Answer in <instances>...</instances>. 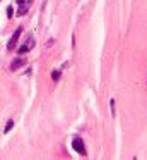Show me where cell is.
Wrapping results in <instances>:
<instances>
[{
	"label": "cell",
	"instance_id": "1",
	"mask_svg": "<svg viewBox=\"0 0 147 160\" xmlns=\"http://www.w3.org/2000/svg\"><path fill=\"white\" fill-rule=\"evenodd\" d=\"M72 146H74V150L79 153V155H82V157L87 155V150H85L84 141H82L80 138H74V141H72Z\"/></svg>",
	"mask_w": 147,
	"mask_h": 160
},
{
	"label": "cell",
	"instance_id": "2",
	"mask_svg": "<svg viewBox=\"0 0 147 160\" xmlns=\"http://www.w3.org/2000/svg\"><path fill=\"white\" fill-rule=\"evenodd\" d=\"M33 47H34V38H33V36H29V38H27V42L24 43V45H21L17 52H19L21 55H24V53H27L31 48H33Z\"/></svg>",
	"mask_w": 147,
	"mask_h": 160
},
{
	"label": "cell",
	"instance_id": "3",
	"mask_svg": "<svg viewBox=\"0 0 147 160\" xmlns=\"http://www.w3.org/2000/svg\"><path fill=\"white\" fill-rule=\"evenodd\" d=\"M21 35H22V28H17L16 31H14V35H12V38H10V42H9V45H7V48H9V50H14V48H16L17 40H19Z\"/></svg>",
	"mask_w": 147,
	"mask_h": 160
},
{
	"label": "cell",
	"instance_id": "4",
	"mask_svg": "<svg viewBox=\"0 0 147 160\" xmlns=\"http://www.w3.org/2000/svg\"><path fill=\"white\" fill-rule=\"evenodd\" d=\"M24 64H26V62H24L22 59H16L12 64H10V69H12V71H16V69H19L21 66H24Z\"/></svg>",
	"mask_w": 147,
	"mask_h": 160
},
{
	"label": "cell",
	"instance_id": "5",
	"mask_svg": "<svg viewBox=\"0 0 147 160\" xmlns=\"http://www.w3.org/2000/svg\"><path fill=\"white\" fill-rule=\"evenodd\" d=\"M27 12V5H24V4H21V7H19V11H17V16H24Z\"/></svg>",
	"mask_w": 147,
	"mask_h": 160
},
{
	"label": "cell",
	"instance_id": "6",
	"mask_svg": "<svg viewBox=\"0 0 147 160\" xmlns=\"http://www.w3.org/2000/svg\"><path fill=\"white\" fill-rule=\"evenodd\" d=\"M12 128H14V121L10 119V121L5 124V129H3V132H10V129H12Z\"/></svg>",
	"mask_w": 147,
	"mask_h": 160
},
{
	"label": "cell",
	"instance_id": "7",
	"mask_svg": "<svg viewBox=\"0 0 147 160\" xmlns=\"http://www.w3.org/2000/svg\"><path fill=\"white\" fill-rule=\"evenodd\" d=\"M51 79H53V81L60 79V71H51Z\"/></svg>",
	"mask_w": 147,
	"mask_h": 160
},
{
	"label": "cell",
	"instance_id": "8",
	"mask_svg": "<svg viewBox=\"0 0 147 160\" xmlns=\"http://www.w3.org/2000/svg\"><path fill=\"white\" fill-rule=\"evenodd\" d=\"M12 14H14V11H12V7H7V18H12Z\"/></svg>",
	"mask_w": 147,
	"mask_h": 160
},
{
	"label": "cell",
	"instance_id": "9",
	"mask_svg": "<svg viewBox=\"0 0 147 160\" xmlns=\"http://www.w3.org/2000/svg\"><path fill=\"white\" fill-rule=\"evenodd\" d=\"M109 105H111V112H113V115H115V100L109 102Z\"/></svg>",
	"mask_w": 147,
	"mask_h": 160
},
{
	"label": "cell",
	"instance_id": "10",
	"mask_svg": "<svg viewBox=\"0 0 147 160\" xmlns=\"http://www.w3.org/2000/svg\"><path fill=\"white\" fill-rule=\"evenodd\" d=\"M24 2H26V0H17V4H19V5H21V4H24Z\"/></svg>",
	"mask_w": 147,
	"mask_h": 160
}]
</instances>
